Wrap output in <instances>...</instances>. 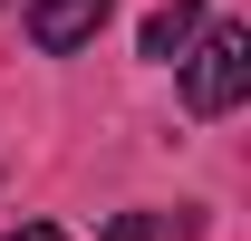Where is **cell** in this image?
<instances>
[{
  "mask_svg": "<svg viewBox=\"0 0 251 241\" xmlns=\"http://www.w3.org/2000/svg\"><path fill=\"white\" fill-rule=\"evenodd\" d=\"M242 96H251V29L242 20H213L184 48V106L193 116H232Z\"/></svg>",
  "mask_w": 251,
  "mask_h": 241,
  "instance_id": "cell-1",
  "label": "cell"
},
{
  "mask_svg": "<svg viewBox=\"0 0 251 241\" xmlns=\"http://www.w3.org/2000/svg\"><path fill=\"white\" fill-rule=\"evenodd\" d=\"M106 10H116V0H29V48H49V58L87 48V39L106 29Z\"/></svg>",
  "mask_w": 251,
  "mask_h": 241,
  "instance_id": "cell-2",
  "label": "cell"
},
{
  "mask_svg": "<svg viewBox=\"0 0 251 241\" xmlns=\"http://www.w3.org/2000/svg\"><path fill=\"white\" fill-rule=\"evenodd\" d=\"M203 20H213V0H164L155 20H145V58H184L193 39H203Z\"/></svg>",
  "mask_w": 251,
  "mask_h": 241,
  "instance_id": "cell-3",
  "label": "cell"
},
{
  "mask_svg": "<svg viewBox=\"0 0 251 241\" xmlns=\"http://www.w3.org/2000/svg\"><path fill=\"white\" fill-rule=\"evenodd\" d=\"M0 241H68L58 222H20V232H0Z\"/></svg>",
  "mask_w": 251,
  "mask_h": 241,
  "instance_id": "cell-4",
  "label": "cell"
}]
</instances>
